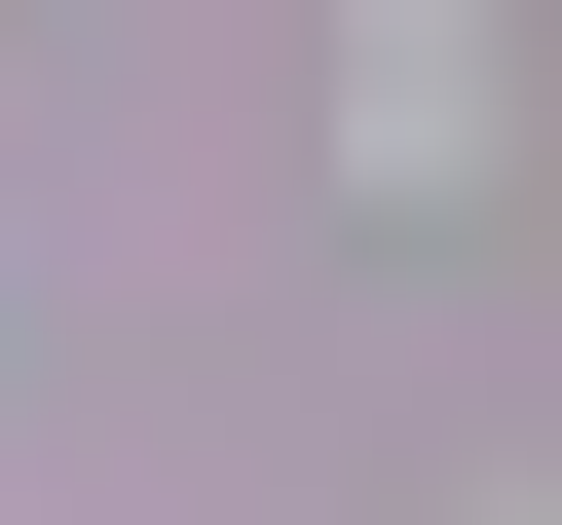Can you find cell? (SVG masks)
<instances>
[{"label":"cell","mask_w":562,"mask_h":525,"mask_svg":"<svg viewBox=\"0 0 562 525\" xmlns=\"http://www.w3.org/2000/svg\"><path fill=\"white\" fill-rule=\"evenodd\" d=\"M338 150L375 188H487V0H338Z\"/></svg>","instance_id":"cell-1"}]
</instances>
